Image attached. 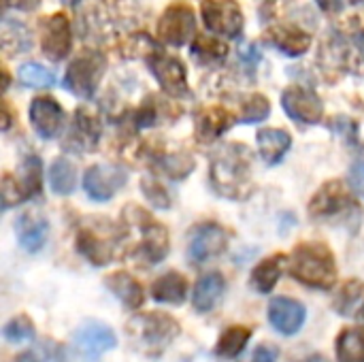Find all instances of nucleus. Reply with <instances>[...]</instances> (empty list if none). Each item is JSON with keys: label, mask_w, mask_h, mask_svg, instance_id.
<instances>
[{"label": "nucleus", "mask_w": 364, "mask_h": 362, "mask_svg": "<svg viewBox=\"0 0 364 362\" xmlns=\"http://www.w3.org/2000/svg\"><path fill=\"white\" fill-rule=\"evenodd\" d=\"M254 156L241 143H226L211 156L209 179L215 194L232 201H245L254 192Z\"/></svg>", "instance_id": "nucleus-1"}, {"label": "nucleus", "mask_w": 364, "mask_h": 362, "mask_svg": "<svg viewBox=\"0 0 364 362\" xmlns=\"http://www.w3.org/2000/svg\"><path fill=\"white\" fill-rule=\"evenodd\" d=\"M290 275L303 286L316 290H331L337 284V265L328 245L307 241L296 245L290 256Z\"/></svg>", "instance_id": "nucleus-2"}, {"label": "nucleus", "mask_w": 364, "mask_h": 362, "mask_svg": "<svg viewBox=\"0 0 364 362\" xmlns=\"http://www.w3.org/2000/svg\"><path fill=\"white\" fill-rule=\"evenodd\" d=\"M124 222L128 228L139 233V243L134 247V256L139 260H143L145 265H158L166 258L168 247H171L166 226L154 220L139 205H128L124 209Z\"/></svg>", "instance_id": "nucleus-3"}, {"label": "nucleus", "mask_w": 364, "mask_h": 362, "mask_svg": "<svg viewBox=\"0 0 364 362\" xmlns=\"http://www.w3.org/2000/svg\"><path fill=\"white\" fill-rule=\"evenodd\" d=\"M117 243L119 235L107 220H98V224H85L77 233V250L94 267L109 265L115 258Z\"/></svg>", "instance_id": "nucleus-4"}, {"label": "nucleus", "mask_w": 364, "mask_h": 362, "mask_svg": "<svg viewBox=\"0 0 364 362\" xmlns=\"http://www.w3.org/2000/svg\"><path fill=\"white\" fill-rule=\"evenodd\" d=\"M105 68H107V60L100 51H94V49L81 51L68 64L66 75H64V83L75 96L87 100L96 94L98 83L105 75Z\"/></svg>", "instance_id": "nucleus-5"}, {"label": "nucleus", "mask_w": 364, "mask_h": 362, "mask_svg": "<svg viewBox=\"0 0 364 362\" xmlns=\"http://www.w3.org/2000/svg\"><path fill=\"white\" fill-rule=\"evenodd\" d=\"M41 192V160L36 156H28L21 162L19 177L11 173L2 175V209H11L30 201Z\"/></svg>", "instance_id": "nucleus-6"}, {"label": "nucleus", "mask_w": 364, "mask_h": 362, "mask_svg": "<svg viewBox=\"0 0 364 362\" xmlns=\"http://www.w3.org/2000/svg\"><path fill=\"white\" fill-rule=\"evenodd\" d=\"M348 213H356V201L343 181L324 183L309 203V215L314 220H335Z\"/></svg>", "instance_id": "nucleus-7"}, {"label": "nucleus", "mask_w": 364, "mask_h": 362, "mask_svg": "<svg viewBox=\"0 0 364 362\" xmlns=\"http://www.w3.org/2000/svg\"><path fill=\"white\" fill-rule=\"evenodd\" d=\"M115 346H117L115 333L98 320H85L73 335V348L83 361H98Z\"/></svg>", "instance_id": "nucleus-8"}, {"label": "nucleus", "mask_w": 364, "mask_h": 362, "mask_svg": "<svg viewBox=\"0 0 364 362\" xmlns=\"http://www.w3.org/2000/svg\"><path fill=\"white\" fill-rule=\"evenodd\" d=\"M132 326H136V335L141 344L149 350V354H160L179 335V324L171 316L160 312L134 318Z\"/></svg>", "instance_id": "nucleus-9"}, {"label": "nucleus", "mask_w": 364, "mask_h": 362, "mask_svg": "<svg viewBox=\"0 0 364 362\" xmlns=\"http://www.w3.org/2000/svg\"><path fill=\"white\" fill-rule=\"evenodd\" d=\"M196 32V17L194 11L183 4V2H175L171 4L160 21H158V36L162 43L173 45V47H181L186 45Z\"/></svg>", "instance_id": "nucleus-10"}, {"label": "nucleus", "mask_w": 364, "mask_h": 362, "mask_svg": "<svg viewBox=\"0 0 364 362\" xmlns=\"http://www.w3.org/2000/svg\"><path fill=\"white\" fill-rule=\"evenodd\" d=\"M147 66L151 70V75L156 77V81L160 83V87L171 94V96H188V77H186V66L175 58L168 55L164 51H149L147 53Z\"/></svg>", "instance_id": "nucleus-11"}, {"label": "nucleus", "mask_w": 364, "mask_h": 362, "mask_svg": "<svg viewBox=\"0 0 364 362\" xmlns=\"http://www.w3.org/2000/svg\"><path fill=\"white\" fill-rule=\"evenodd\" d=\"M200 11H203L205 26L211 32L228 38H237L241 34L243 13L235 0H205Z\"/></svg>", "instance_id": "nucleus-12"}, {"label": "nucleus", "mask_w": 364, "mask_h": 362, "mask_svg": "<svg viewBox=\"0 0 364 362\" xmlns=\"http://www.w3.org/2000/svg\"><path fill=\"white\" fill-rule=\"evenodd\" d=\"M128 181V173L122 166L115 164H94L83 175V188L87 196L96 203H105L113 198L119 188H124Z\"/></svg>", "instance_id": "nucleus-13"}, {"label": "nucleus", "mask_w": 364, "mask_h": 362, "mask_svg": "<svg viewBox=\"0 0 364 362\" xmlns=\"http://www.w3.org/2000/svg\"><path fill=\"white\" fill-rule=\"evenodd\" d=\"M73 45L70 21L64 13H55L41 21V47L45 55L53 62H60L68 55Z\"/></svg>", "instance_id": "nucleus-14"}, {"label": "nucleus", "mask_w": 364, "mask_h": 362, "mask_svg": "<svg viewBox=\"0 0 364 362\" xmlns=\"http://www.w3.org/2000/svg\"><path fill=\"white\" fill-rule=\"evenodd\" d=\"M282 105H284V111L294 122H301V124H320L324 117V107L318 94L301 85L288 87L282 94Z\"/></svg>", "instance_id": "nucleus-15"}, {"label": "nucleus", "mask_w": 364, "mask_h": 362, "mask_svg": "<svg viewBox=\"0 0 364 362\" xmlns=\"http://www.w3.org/2000/svg\"><path fill=\"white\" fill-rule=\"evenodd\" d=\"M228 247V235L222 226L218 224H200L192 230L190 235V258L194 262H207L224 254Z\"/></svg>", "instance_id": "nucleus-16"}, {"label": "nucleus", "mask_w": 364, "mask_h": 362, "mask_svg": "<svg viewBox=\"0 0 364 362\" xmlns=\"http://www.w3.org/2000/svg\"><path fill=\"white\" fill-rule=\"evenodd\" d=\"M307 312L305 307L294 301V299H286V297H275L269 303V322L273 324V329L286 337L296 335L303 324H305Z\"/></svg>", "instance_id": "nucleus-17"}, {"label": "nucleus", "mask_w": 364, "mask_h": 362, "mask_svg": "<svg viewBox=\"0 0 364 362\" xmlns=\"http://www.w3.org/2000/svg\"><path fill=\"white\" fill-rule=\"evenodd\" d=\"M30 122L38 137L53 139L60 132L62 122H64L62 107L51 96H38L30 105Z\"/></svg>", "instance_id": "nucleus-18"}, {"label": "nucleus", "mask_w": 364, "mask_h": 362, "mask_svg": "<svg viewBox=\"0 0 364 362\" xmlns=\"http://www.w3.org/2000/svg\"><path fill=\"white\" fill-rule=\"evenodd\" d=\"M64 147L70 151H92L100 139V122L85 109H77Z\"/></svg>", "instance_id": "nucleus-19"}, {"label": "nucleus", "mask_w": 364, "mask_h": 362, "mask_svg": "<svg viewBox=\"0 0 364 362\" xmlns=\"http://www.w3.org/2000/svg\"><path fill=\"white\" fill-rule=\"evenodd\" d=\"M15 233H17V239H19V245L34 254L38 252L45 243H47V237H49V224L45 220L43 213L38 211H23L17 222H15Z\"/></svg>", "instance_id": "nucleus-20"}, {"label": "nucleus", "mask_w": 364, "mask_h": 362, "mask_svg": "<svg viewBox=\"0 0 364 362\" xmlns=\"http://www.w3.org/2000/svg\"><path fill=\"white\" fill-rule=\"evenodd\" d=\"M264 41L269 45H273L275 49H279L284 55H303L309 45H311V36L309 32L296 28V26H273L267 34Z\"/></svg>", "instance_id": "nucleus-21"}, {"label": "nucleus", "mask_w": 364, "mask_h": 362, "mask_svg": "<svg viewBox=\"0 0 364 362\" xmlns=\"http://www.w3.org/2000/svg\"><path fill=\"white\" fill-rule=\"evenodd\" d=\"M235 124V115L224 107H207L196 115L198 143H211L220 139Z\"/></svg>", "instance_id": "nucleus-22"}, {"label": "nucleus", "mask_w": 364, "mask_h": 362, "mask_svg": "<svg viewBox=\"0 0 364 362\" xmlns=\"http://www.w3.org/2000/svg\"><path fill=\"white\" fill-rule=\"evenodd\" d=\"M79 32L85 36H98L107 26V6L105 0H70Z\"/></svg>", "instance_id": "nucleus-23"}, {"label": "nucleus", "mask_w": 364, "mask_h": 362, "mask_svg": "<svg viewBox=\"0 0 364 362\" xmlns=\"http://www.w3.org/2000/svg\"><path fill=\"white\" fill-rule=\"evenodd\" d=\"M226 290V282L220 273H207L203 275L198 282H196V288H194V297H192V305L198 314H207L211 312L222 294Z\"/></svg>", "instance_id": "nucleus-24"}, {"label": "nucleus", "mask_w": 364, "mask_h": 362, "mask_svg": "<svg viewBox=\"0 0 364 362\" xmlns=\"http://www.w3.org/2000/svg\"><path fill=\"white\" fill-rule=\"evenodd\" d=\"M258 151L267 164H277L292 147V137L279 128H262L258 130Z\"/></svg>", "instance_id": "nucleus-25"}, {"label": "nucleus", "mask_w": 364, "mask_h": 362, "mask_svg": "<svg viewBox=\"0 0 364 362\" xmlns=\"http://www.w3.org/2000/svg\"><path fill=\"white\" fill-rule=\"evenodd\" d=\"M105 284L124 303V307H128V309H139L143 305V301H145L141 284L130 273H124V271L111 273V275H107Z\"/></svg>", "instance_id": "nucleus-26"}, {"label": "nucleus", "mask_w": 364, "mask_h": 362, "mask_svg": "<svg viewBox=\"0 0 364 362\" xmlns=\"http://www.w3.org/2000/svg\"><path fill=\"white\" fill-rule=\"evenodd\" d=\"M151 297L158 303H166V305H181L188 297V280L177 273H164L162 277H158L151 286Z\"/></svg>", "instance_id": "nucleus-27"}, {"label": "nucleus", "mask_w": 364, "mask_h": 362, "mask_svg": "<svg viewBox=\"0 0 364 362\" xmlns=\"http://www.w3.org/2000/svg\"><path fill=\"white\" fill-rule=\"evenodd\" d=\"M0 36H2V51L6 55H19V53H26L32 47L30 30L21 21H15L11 17L2 19Z\"/></svg>", "instance_id": "nucleus-28"}, {"label": "nucleus", "mask_w": 364, "mask_h": 362, "mask_svg": "<svg viewBox=\"0 0 364 362\" xmlns=\"http://www.w3.org/2000/svg\"><path fill=\"white\" fill-rule=\"evenodd\" d=\"M250 337H252V329L250 326H241V324L230 326V329H226L222 333V337H220V341H218L213 352H215V356L220 361H232V358L241 356V352L245 350Z\"/></svg>", "instance_id": "nucleus-29"}, {"label": "nucleus", "mask_w": 364, "mask_h": 362, "mask_svg": "<svg viewBox=\"0 0 364 362\" xmlns=\"http://www.w3.org/2000/svg\"><path fill=\"white\" fill-rule=\"evenodd\" d=\"M284 262L286 258L282 254L264 258L254 271H252V286L260 292V294H269L273 292V288L277 286L282 271H284Z\"/></svg>", "instance_id": "nucleus-30"}, {"label": "nucleus", "mask_w": 364, "mask_h": 362, "mask_svg": "<svg viewBox=\"0 0 364 362\" xmlns=\"http://www.w3.org/2000/svg\"><path fill=\"white\" fill-rule=\"evenodd\" d=\"M337 361L364 362V326H350L339 333Z\"/></svg>", "instance_id": "nucleus-31"}, {"label": "nucleus", "mask_w": 364, "mask_h": 362, "mask_svg": "<svg viewBox=\"0 0 364 362\" xmlns=\"http://www.w3.org/2000/svg\"><path fill=\"white\" fill-rule=\"evenodd\" d=\"M226 53H228V45L215 36H198L192 43V55L207 66L222 64L226 60Z\"/></svg>", "instance_id": "nucleus-32"}, {"label": "nucleus", "mask_w": 364, "mask_h": 362, "mask_svg": "<svg viewBox=\"0 0 364 362\" xmlns=\"http://www.w3.org/2000/svg\"><path fill=\"white\" fill-rule=\"evenodd\" d=\"M75 183H77V173H75L73 162H68L66 158H58L49 169L51 190L60 196H66V194H73Z\"/></svg>", "instance_id": "nucleus-33"}, {"label": "nucleus", "mask_w": 364, "mask_h": 362, "mask_svg": "<svg viewBox=\"0 0 364 362\" xmlns=\"http://www.w3.org/2000/svg\"><path fill=\"white\" fill-rule=\"evenodd\" d=\"M160 169L171 179H183L194 171V158L190 151H171L160 158Z\"/></svg>", "instance_id": "nucleus-34"}, {"label": "nucleus", "mask_w": 364, "mask_h": 362, "mask_svg": "<svg viewBox=\"0 0 364 362\" xmlns=\"http://www.w3.org/2000/svg\"><path fill=\"white\" fill-rule=\"evenodd\" d=\"M17 77L28 87H49L55 81V75L51 70H47L43 64H36V62L21 64L19 70H17Z\"/></svg>", "instance_id": "nucleus-35"}, {"label": "nucleus", "mask_w": 364, "mask_h": 362, "mask_svg": "<svg viewBox=\"0 0 364 362\" xmlns=\"http://www.w3.org/2000/svg\"><path fill=\"white\" fill-rule=\"evenodd\" d=\"M269 113H271L269 100H267L262 94H252V96H247V98L243 100L239 119H241V124H256V122L267 119Z\"/></svg>", "instance_id": "nucleus-36"}, {"label": "nucleus", "mask_w": 364, "mask_h": 362, "mask_svg": "<svg viewBox=\"0 0 364 362\" xmlns=\"http://www.w3.org/2000/svg\"><path fill=\"white\" fill-rule=\"evenodd\" d=\"M34 324H32V320L28 318V316H15L11 322H6L4 324V329H2V335H4V339L9 341V344H23V341H30V339H34Z\"/></svg>", "instance_id": "nucleus-37"}, {"label": "nucleus", "mask_w": 364, "mask_h": 362, "mask_svg": "<svg viewBox=\"0 0 364 362\" xmlns=\"http://www.w3.org/2000/svg\"><path fill=\"white\" fill-rule=\"evenodd\" d=\"M364 284L358 280H350L341 286L339 294H337V301H335V309L339 314H350L352 307L356 305V301L363 297Z\"/></svg>", "instance_id": "nucleus-38"}, {"label": "nucleus", "mask_w": 364, "mask_h": 362, "mask_svg": "<svg viewBox=\"0 0 364 362\" xmlns=\"http://www.w3.org/2000/svg\"><path fill=\"white\" fill-rule=\"evenodd\" d=\"M141 190H143L145 198H147L154 207H158V209H168V207H171V196H168V192H166L154 177H143V179H141Z\"/></svg>", "instance_id": "nucleus-39"}, {"label": "nucleus", "mask_w": 364, "mask_h": 362, "mask_svg": "<svg viewBox=\"0 0 364 362\" xmlns=\"http://www.w3.org/2000/svg\"><path fill=\"white\" fill-rule=\"evenodd\" d=\"M350 183L354 188L356 194H360L364 198V158H358L352 169H350Z\"/></svg>", "instance_id": "nucleus-40"}, {"label": "nucleus", "mask_w": 364, "mask_h": 362, "mask_svg": "<svg viewBox=\"0 0 364 362\" xmlns=\"http://www.w3.org/2000/svg\"><path fill=\"white\" fill-rule=\"evenodd\" d=\"M247 362H277V350L271 346H258Z\"/></svg>", "instance_id": "nucleus-41"}, {"label": "nucleus", "mask_w": 364, "mask_h": 362, "mask_svg": "<svg viewBox=\"0 0 364 362\" xmlns=\"http://www.w3.org/2000/svg\"><path fill=\"white\" fill-rule=\"evenodd\" d=\"M41 0H4L6 9H19V11H34L38 9Z\"/></svg>", "instance_id": "nucleus-42"}, {"label": "nucleus", "mask_w": 364, "mask_h": 362, "mask_svg": "<svg viewBox=\"0 0 364 362\" xmlns=\"http://www.w3.org/2000/svg\"><path fill=\"white\" fill-rule=\"evenodd\" d=\"M13 362H45V356H43V350H28L23 354H19Z\"/></svg>", "instance_id": "nucleus-43"}, {"label": "nucleus", "mask_w": 364, "mask_h": 362, "mask_svg": "<svg viewBox=\"0 0 364 362\" xmlns=\"http://www.w3.org/2000/svg\"><path fill=\"white\" fill-rule=\"evenodd\" d=\"M350 2H356V0H350ZM318 4L324 9V11H335L341 6V0H318Z\"/></svg>", "instance_id": "nucleus-44"}, {"label": "nucleus", "mask_w": 364, "mask_h": 362, "mask_svg": "<svg viewBox=\"0 0 364 362\" xmlns=\"http://www.w3.org/2000/svg\"><path fill=\"white\" fill-rule=\"evenodd\" d=\"M9 126H11V113H9V107L4 102L2 105V130H9Z\"/></svg>", "instance_id": "nucleus-45"}, {"label": "nucleus", "mask_w": 364, "mask_h": 362, "mask_svg": "<svg viewBox=\"0 0 364 362\" xmlns=\"http://www.w3.org/2000/svg\"><path fill=\"white\" fill-rule=\"evenodd\" d=\"M301 362H328V358H324L322 354H314V356H307V358H303Z\"/></svg>", "instance_id": "nucleus-46"}, {"label": "nucleus", "mask_w": 364, "mask_h": 362, "mask_svg": "<svg viewBox=\"0 0 364 362\" xmlns=\"http://www.w3.org/2000/svg\"><path fill=\"white\" fill-rule=\"evenodd\" d=\"M360 318H364V305H363V309H360Z\"/></svg>", "instance_id": "nucleus-47"}]
</instances>
